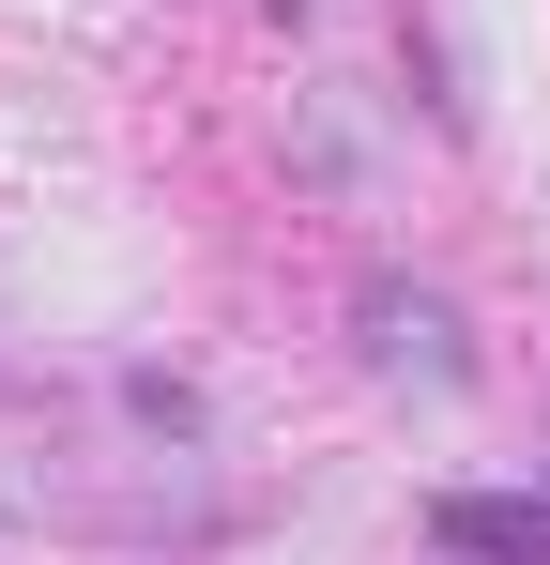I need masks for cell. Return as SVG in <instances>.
Instances as JSON below:
<instances>
[{"instance_id":"1","label":"cell","mask_w":550,"mask_h":565,"mask_svg":"<svg viewBox=\"0 0 550 565\" xmlns=\"http://www.w3.org/2000/svg\"><path fill=\"white\" fill-rule=\"evenodd\" d=\"M429 535H444V551H474V565H550V504H489V489H458Z\"/></svg>"}]
</instances>
